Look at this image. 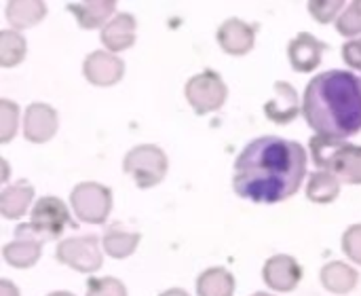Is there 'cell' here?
<instances>
[{
	"mask_svg": "<svg viewBox=\"0 0 361 296\" xmlns=\"http://www.w3.org/2000/svg\"><path fill=\"white\" fill-rule=\"evenodd\" d=\"M305 174L307 150L302 144L262 136L237 157L233 189L239 197L256 203H279L296 195Z\"/></svg>",
	"mask_w": 361,
	"mask_h": 296,
	"instance_id": "6da1fadb",
	"label": "cell"
},
{
	"mask_svg": "<svg viewBox=\"0 0 361 296\" xmlns=\"http://www.w3.org/2000/svg\"><path fill=\"white\" fill-rule=\"evenodd\" d=\"M302 112L317 136H355L361 131V78L345 70L317 74L305 89Z\"/></svg>",
	"mask_w": 361,
	"mask_h": 296,
	"instance_id": "7a4b0ae2",
	"label": "cell"
},
{
	"mask_svg": "<svg viewBox=\"0 0 361 296\" xmlns=\"http://www.w3.org/2000/svg\"><path fill=\"white\" fill-rule=\"evenodd\" d=\"M311 157L317 170L334 174L341 182L361 184V146L341 138H311Z\"/></svg>",
	"mask_w": 361,
	"mask_h": 296,
	"instance_id": "3957f363",
	"label": "cell"
},
{
	"mask_svg": "<svg viewBox=\"0 0 361 296\" xmlns=\"http://www.w3.org/2000/svg\"><path fill=\"white\" fill-rule=\"evenodd\" d=\"M167 167L169 163H167L165 153L152 144H142V146L131 148L125 155V163H123L125 174H129L140 189L157 187L165 178Z\"/></svg>",
	"mask_w": 361,
	"mask_h": 296,
	"instance_id": "277c9868",
	"label": "cell"
},
{
	"mask_svg": "<svg viewBox=\"0 0 361 296\" xmlns=\"http://www.w3.org/2000/svg\"><path fill=\"white\" fill-rule=\"evenodd\" d=\"M70 203L80 223L104 225L112 210V193L99 182H80L74 187Z\"/></svg>",
	"mask_w": 361,
	"mask_h": 296,
	"instance_id": "5b68a950",
	"label": "cell"
},
{
	"mask_svg": "<svg viewBox=\"0 0 361 296\" xmlns=\"http://www.w3.org/2000/svg\"><path fill=\"white\" fill-rule=\"evenodd\" d=\"M55 256L61 265H68L70 269L78 273H95L102 269L104 256L102 246L95 235H82V237H68L57 244Z\"/></svg>",
	"mask_w": 361,
	"mask_h": 296,
	"instance_id": "8992f818",
	"label": "cell"
},
{
	"mask_svg": "<svg viewBox=\"0 0 361 296\" xmlns=\"http://www.w3.org/2000/svg\"><path fill=\"white\" fill-rule=\"evenodd\" d=\"M226 93H228L226 83L214 70L195 74L184 87V95L197 114H207V112L220 110L226 102Z\"/></svg>",
	"mask_w": 361,
	"mask_h": 296,
	"instance_id": "52a82bcc",
	"label": "cell"
},
{
	"mask_svg": "<svg viewBox=\"0 0 361 296\" xmlns=\"http://www.w3.org/2000/svg\"><path fill=\"white\" fill-rule=\"evenodd\" d=\"M44 237L27 223L15 229V239L2 248L4 261L15 269H30L38 263Z\"/></svg>",
	"mask_w": 361,
	"mask_h": 296,
	"instance_id": "ba28073f",
	"label": "cell"
},
{
	"mask_svg": "<svg viewBox=\"0 0 361 296\" xmlns=\"http://www.w3.org/2000/svg\"><path fill=\"white\" fill-rule=\"evenodd\" d=\"M30 225L44 237H57L66 227H72L68 206L59 197H40L32 208Z\"/></svg>",
	"mask_w": 361,
	"mask_h": 296,
	"instance_id": "9c48e42d",
	"label": "cell"
},
{
	"mask_svg": "<svg viewBox=\"0 0 361 296\" xmlns=\"http://www.w3.org/2000/svg\"><path fill=\"white\" fill-rule=\"evenodd\" d=\"M82 74L95 87H112L123 78L125 64L110 51H93L82 64Z\"/></svg>",
	"mask_w": 361,
	"mask_h": 296,
	"instance_id": "30bf717a",
	"label": "cell"
},
{
	"mask_svg": "<svg viewBox=\"0 0 361 296\" xmlns=\"http://www.w3.org/2000/svg\"><path fill=\"white\" fill-rule=\"evenodd\" d=\"M262 280L273 292H292L302 280V269L294 256L277 254L264 263Z\"/></svg>",
	"mask_w": 361,
	"mask_h": 296,
	"instance_id": "8fae6325",
	"label": "cell"
},
{
	"mask_svg": "<svg viewBox=\"0 0 361 296\" xmlns=\"http://www.w3.org/2000/svg\"><path fill=\"white\" fill-rule=\"evenodd\" d=\"M218 45L228 55H247L256 45V28L245 23L243 19L231 17L218 28Z\"/></svg>",
	"mask_w": 361,
	"mask_h": 296,
	"instance_id": "7c38bea8",
	"label": "cell"
},
{
	"mask_svg": "<svg viewBox=\"0 0 361 296\" xmlns=\"http://www.w3.org/2000/svg\"><path fill=\"white\" fill-rule=\"evenodd\" d=\"M57 131V112L42 102L30 104L23 119V136L32 144L49 142Z\"/></svg>",
	"mask_w": 361,
	"mask_h": 296,
	"instance_id": "4fadbf2b",
	"label": "cell"
},
{
	"mask_svg": "<svg viewBox=\"0 0 361 296\" xmlns=\"http://www.w3.org/2000/svg\"><path fill=\"white\" fill-rule=\"evenodd\" d=\"M300 112L298 104V93L288 81H277L273 87V97L267 100L264 104V114L269 121L277 125H288L292 123Z\"/></svg>",
	"mask_w": 361,
	"mask_h": 296,
	"instance_id": "5bb4252c",
	"label": "cell"
},
{
	"mask_svg": "<svg viewBox=\"0 0 361 296\" xmlns=\"http://www.w3.org/2000/svg\"><path fill=\"white\" fill-rule=\"evenodd\" d=\"M324 51H326V45L309 32H300L288 45L290 64L296 72H313L322 64Z\"/></svg>",
	"mask_w": 361,
	"mask_h": 296,
	"instance_id": "9a60e30c",
	"label": "cell"
},
{
	"mask_svg": "<svg viewBox=\"0 0 361 296\" xmlns=\"http://www.w3.org/2000/svg\"><path fill=\"white\" fill-rule=\"evenodd\" d=\"M135 28L137 21L133 15L129 13H118L114 15L106 28L102 30V42L110 53H121L129 47H133L135 42Z\"/></svg>",
	"mask_w": 361,
	"mask_h": 296,
	"instance_id": "2e32d148",
	"label": "cell"
},
{
	"mask_svg": "<svg viewBox=\"0 0 361 296\" xmlns=\"http://www.w3.org/2000/svg\"><path fill=\"white\" fill-rule=\"evenodd\" d=\"M68 11L76 17L78 25L85 30L106 28L110 17L116 11L114 0H91V2H72L68 4Z\"/></svg>",
	"mask_w": 361,
	"mask_h": 296,
	"instance_id": "e0dca14e",
	"label": "cell"
},
{
	"mask_svg": "<svg viewBox=\"0 0 361 296\" xmlns=\"http://www.w3.org/2000/svg\"><path fill=\"white\" fill-rule=\"evenodd\" d=\"M319 280H322V286L328 292H332V295H349L357 286L360 273L351 265H347V263L332 261V263L322 267Z\"/></svg>",
	"mask_w": 361,
	"mask_h": 296,
	"instance_id": "ac0fdd59",
	"label": "cell"
},
{
	"mask_svg": "<svg viewBox=\"0 0 361 296\" xmlns=\"http://www.w3.org/2000/svg\"><path fill=\"white\" fill-rule=\"evenodd\" d=\"M34 199V187L27 180H19L0 193V214L8 220L21 218Z\"/></svg>",
	"mask_w": 361,
	"mask_h": 296,
	"instance_id": "d6986e66",
	"label": "cell"
},
{
	"mask_svg": "<svg viewBox=\"0 0 361 296\" xmlns=\"http://www.w3.org/2000/svg\"><path fill=\"white\" fill-rule=\"evenodd\" d=\"M47 15L44 2L34 0H13L6 4V19L15 30H25L40 23Z\"/></svg>",
	"mask_w": 361,
	"mask_h": 296,
	"instance_id": "ffe728a7",
	"label": "cell"
},
{
	"mask_svg": "<svg viewBox=\"0 0 361 296\" xmlns=\"http://www.w3.org/2000/svg\"><path fill=\"white\" fill-rule=\"evenodd\" d=\"M197 295L199 296H233L235 295V278L231 271L222 267L205 269L197 278Z\"/></svg>",
	"mask_w": 361,
	"mask_h": 296,
	"instance_id": "44dd1931",
	"label": "cell"
},
{
	"mask_svg": "<svg viewBox=\"0 0 361 296\" xmlns=\"http://www.w3.org/2000/svg\"><path fill=\"white\" fill-rule=\"evenodd\" d=\"M102 246H104V252L110 256V259H116V261H123V259H129L137 246H140V233H129L125 229H121L118 225L116 227H110L102 239Z\"/></svg>",
	"mask_w": 361,
	"mask_h": 296,
	"instance_id": "7402d4cb",
	"label": "cell"
},
{
	"mask_svg": "<svg viewBox=\"0 0 361 296\" xmlns=\"http://www.w3.org/2000/svg\"><path fill=\"white\" fill-rule=\"evenodd\" d=\"M338 195H341V180L334 174L322 170L311 174L307 184V197L313 203H332Z\"/></svg>",
	"mask_w": 361,
	"mask_h": 296,
	"instance_id": "603a6c76",
	"label": "cell"
},
{
	"mask_svg": "<svg viewBox=\"0 0 361 296\" xmlns=\"http://www.w3.org/2000/svg\"><path fill=\"white\" fill-rule=\"evenodd\" d=\"M25 57V38L17 30L0 32V66L13 68Z\"/></svg>",
	"mask_w": 361,
	"mask_h": 296,
	"instance_id": "cb8c5ba5",
	"label": "cell"
},
{
	"mask_svg": "<svg viewBox=\"0 0 361 296\" xmlns=\"http://www.w3.org/2000/svg\"><path fill=\"white\" fill-rule=\"evenodd\" d=\"M19 108L11 100H0V142L6 144L17 134Z\"/></svg>",
	"mask_w": 361,
	"mask_h": 296,
	"instance_id": "d4e9b609",
	"label": "cell"
},
{
	"mask_svg": "<svg viewBox=\"0 0 361 296\" xmlns=\"http://www.w3.org/2000/svg\"><path fill=\"white\" fill-rule=\"evenodd\" d=\"M336 30L347 38H353V36L361 34V0L351 2L343 11V15L336 19Z\"/></svg>",
	"mask_w": 361,
	"mask_h": 296,
	"instance_id": "484cf974",
	"label": "cell"
},
{
	"mask_svg": "<svg viewBox=\"0 0 361 296\" xmlns=\"http://www.w3.org/2000/svg\"><path fill=\"white\" fill-rule=\"evenodd\" d=\"M87 296H127V288L114 278H91L87 284Z\"/></svg>",
	"mask_w": 361,
	"mask_h": 296,
	"instance_id": "4316f807",
	"label": "cell"
},
{
	"mask_svg": "<svg viewBox=\"0 0 361 296\" xmlns=\"http://www.w3.org/2000/svg\"><path fill=\"white\" fill-rule=\"evenodd\" d=\"M343 0H311L309 2V13L319 21V23H328L334 21L336 17H341L338 13L343 11Z\"/></svg>",
	"mask_w": 361,
	"mask_h": 296,
	"instance_id": "83f0119b",
	"label": "cell"
},
{
	"mask_svg": "<svg viewBox=\"0 0 361 296\" xmlns=\"http://www.w3.org/2000/svg\"><path fill=\"white\" fill-rule=\"evenodd\" d=\"M343 250L345 254L353 261L361 265V225H353L345 231L343 235Z\"/></svg>",
	"mask_w": 361,
	"mask_h": 296,
	"instance_id": "f1b7e54d",
	"label": "cell"
},
{
	"mask_svg": "<svg viewBox=\"0 0 361 296\" xmlns=\"http://www.w3.org/2000/svg\"><path fill=\"white\" fill-rule=\"evenodd\" d=\"M343 57H345V61H347L351 68L361 70V38H355V40L345 42V47H343Z\"/></svg>",
	"mask_w": 361,
	"mask_h": 296,
	"instance_id": "f546056e",
	"label": "cell"
},
{
	"mask_svg": "<svg viewBox=\"0 0 361 296\" xmlns=\"http://www.w3.org/2000/svg\"><path fill=\"white\" fill-rule=\"evenodd\" d=\"M0 296H19V288L8 282V280H2L0 282Z\"/></svg>",
	"mask_w": 361,
	"mask_h": 296,
	"instance_id": "4dcf8cb0",
	"label": "cell"
},
{
	"mask_svg": "<svg viewBox=\"0 0 361 296\" xmlns=\"http://www.w3.org/2000/svg\"><path fill=\"white\" fill-rule=\"evenodd\" d=\"M159 296H190L186 290H182V288H169V290H165V292H161Z\"/></svg>",
	"mask_w": 361,
	"mask_h": 296,
	"instance_id": "1f68e13d",
	"label": "cell"
},
{
	"mask_svg": "<svg viewBox=\"0 0 361 296\" xmlns=\"http://www.w3.org/2000/svg\"><path fill=\"white\" fill-rule=\"evenodd\" d=\"M47 296H74L72 292H66V290H57V292H51V295Z\"/></svg>",
	"mask_w": 361,
	"mask_h": 296,
	"instance_id": "d6a6232c",
	"label": "cell"
},
{
	"mask_svg": "<svg viewBox=\"0 0 361 296\" xmlns=\"http://www.w3.org/2000/svg\"><path fill=\"white\" fill-rule=\"evenodd\" d=\"M252 296H275V295H269V292H254Z\"/></svg>",
	"mask_w": 361,
	"mask_h": 296,
	"instance_id": "836d02e7",
	"label": "cell"
}]
</instances>
